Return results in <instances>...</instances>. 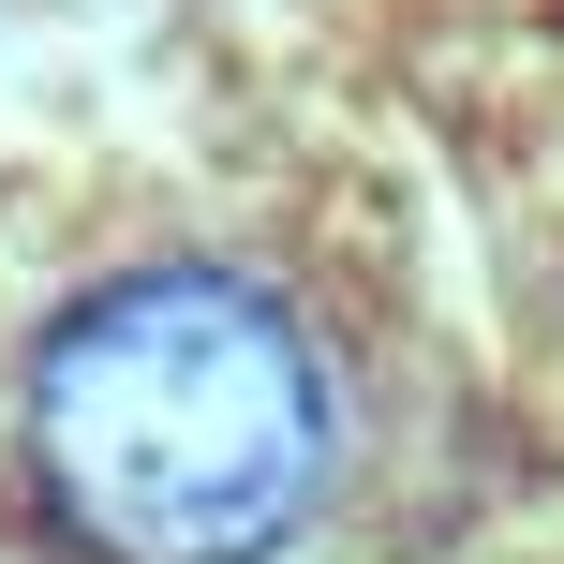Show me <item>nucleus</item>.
<instances>
[{"label":"nucleus","instance_id":"nucleus-1","mask_svg":"<svg viewBox=\"0 0 564 564\" xmlns=\"http://www.w3.org/2000/svg\"><path fill=\"white\" fill-rule=\"evenodd\" d=\"M15 490L75 564H297L341 490V371L268 268H105L30 327Z\"/></svg>","mask_w":564,"mask_h":564}]
</instances>
